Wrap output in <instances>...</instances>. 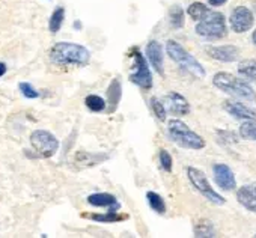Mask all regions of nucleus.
Here are the masks:
<instances>
[{
    "instance_id": "nucleus-17",
    "label": "nucleus",
    "mask_w": 256,
    "mask_h": 238,
    "mask_svg": "<svg viewBox=\"0 0 256 238\" xmlns=\"http://www.w3.org/2000/svg\"><path fill=\"white\" fill-rule=\"evenodd\" d=\"M122 96V86L119 78H113V82L110 83L108 89H107V104H108V113H113L120 101Z\"/></svg>"
},
{
    "instance_id": "nucleus-11",
    "label": "nucleus",
    "mask_w": 256,
    "mask_h": 238,
    "mask_svg": "<svg viewBox=\"0 0 256 238\" xmlns=\"http://www.w3.org/2000/svg\"><path fill=\"white\" fill-rule=\"evenodd\" d=\"M223 108L234 118L241 119V121H256V110L232 100H226L223 102Z\"/></svg>"
},
{
    "instance_id": "nucleus-16",
    "label": "nucleus",
    "mask_w": 256,
    "mask_h": 238,
    "mask_svg": "<svg viewBox=\"0 0 256 238\" xmlns=\"http://www.w3.org/2000/svg\"><path fill=\"white\" fill-rule=\"evenodd\" d=\"M88 204L96 208H108L110 211H118L120 208V204L118 202L116 196L110 193H94L88 196Z\"/></svg>"
},
{
    "instance_id": "nucleus-19",
    "label": "nucleus",
    "mask_w": 256,
    "mask_h": 238,
    "mask_svg": "<svg viewBox=\"0 0 256 238\" xmlns=\"http://www.w3.org/2000/svg\"><path fill=\"white\" fill-rule=\"evenodd\" d=\"M83 217L90 218L98 223H118L126 218V216H122L118 211H110V210L104 214H83Z\"/></svg>"
},
{
    "instance_id": "nucleus-6",
    "label": "nucleus",
    "mask_w": 256,
    "mask_h": 238,
    "mask_svg": "<svg viewBox=\"0 0 256 238\" xmlns=\"http://www.w3.org/2000/svg\"><path fill=\"white\" fill-rule=\"evenodd\" d=\"M187 176H188L192 186H193L205 199H208L211 204H214V205H223V204L226 202V199H224L222 194H218V193L212 188V186L210 184L206 175H205L200 169L187 168Z\"/></svg>"
},
{
    "instance_id": "nucleus-2",
    "label": "nucleus",
    "mask_w": 256,
    "mask_h": 238,
    "mask_svg": "<svg viewBox=\"0 0 256 238\" xmlns=\"http://www.w3.org/2000/svg\"><path fill=\"white\" fill-rule=\"evenodd\" d=\"M212 84L220 90H223L224 94H229L235 98H241L248 102H256V90L252 88V84H248V82L238 78L230 72L220 71L214 74Z\"/></svg>"
},
{
    "instance_id": "nucleus-25",
    "label": "nucleus",
    "mask_w": 256,
    "mask_h": 238,
    "mask_svg": "<svg viewBox=\"0 0 256 238\" xmlns=\"http://www.w3.org/2000/svg\"><path fill=\"white\" fill-rule=\"evenodd\" d=\"M208 11H210V8H208L205 4H202V2H193V4L188 6L187 14H188L193 20L199 22V20H202V18L208 14Z\"/></svg>"
},
{
    "instance_id": "nucleus-27",
    "label": "nucleus",
    "mask_w": 256,
    "mask_h": 238,
    "mask_svg": "<svg viewBox=\"0 0 256 238\" xmlns=\"http://www.w3.org/2000/svg\"><path fill=\"white\" fill-rule=\"evenodd\" d=\"M240 136L247 140H256V121H244L240 127Z\"/></svg>"
},
{
    "instance_id": "nucleus-13",
    "label": "nucleus",
    "mask_w": 256,
    "mask_h": 238,
    "mask_svg": "<svg viewBox=\"0 0 256 238\" xmlns=\"http://www.w3.org/2000/svg\"><path fill=\"white\" fill-rule=\"evenodd\" d=\"M205 52L210 58L220 62H235L240 56V48L235 46H210Z\"/></svg>"
},
{
    "instance_id": "nucleus-8",
    "label": "nucleus",
    "mask_w": 256,
    "mask_h": 238,
    "mask_svg": "<svg viewBox=\"0 0 256 238\" xmlns=\"http://www.w3.org/2000/svg\"><path fill=\"white\" fill-rule=\"evenodd\" d=\"M132 56L134 59V64H133L134 72L130 76L132 83H134L136 86H139L142 89H151L152 88V74H151L148 62H146V58L138 48H134Z\"/></svg>"
},
{
    "instance_id": "nucleus-12",
    "label": "nucleus",
    "mask_w": 256,
    "mask_h": 238,
    "mask_svg": "<svg viewBox=\"0 0 256 238\" xmlns=\"http://www.w3.org/2000/svg\"><path fill=\"white\" fill-rule=\"evenodd\" d=\"M164 107L176 116H186L190 113V104L188 101L178 92H169L164 95Z\"/></svg>"
},
{
    "instance_id": "nucleus-28",
    "label": "nucleus",
    "mask_w": 256,
    "mask_h": 238,
    "mask_svg": "<svg viewBox=\"0 0 256 238\" xmlns=\"http://www.w3.org/2000/svg\"><path fill=\"white\" fill-rule=\"evenodd\" d=\"M150 106H151V110H152V113L156 114V118L158 119V121L164 122L166 121V107H164V104L158 98L154 96V98H151Z\"/></svg>"
},
{
    "instance_id": "nucleus-7",
    "label": "nucleus",
    "mask_w": 256,
    "mask_h": 238,
    "mask_svg": "<svg viewBox=\"0 0 256 238\" xmlns=\"http://www.w3.org/2000/svg\"><path fill=\"white\" fill-rule=\"evenodd\" d=\"M30 145L34 148V151L42 158L53 157L59 150V140L56 139L54 134H52L47 130H35V132H32Z\"/></svg>"
},
{
    "instance_id": "nucleus-26",
    "label": "nucleus",
    "mask_w": 256,
    "mask_h": 238,
    "mask_svg": "<svg viewBox=\"0 0 256 238\" xmlns=\"http://www.w3.org/2000/svg\"><path fill=\"white\" fill-rule=\"evenodd\" d=\"M169 22L174 29H181L184 26V11L181 6L175 5L169 11Z\"/></svg>"
},
{
    "instance_id": "nucleus-22",
    "label": "nucleus",
    "mask_w": 256,
    "mask_h": 238,
    "mask_svg": "<svg viewBox=\"0 0 256 238\" xmlns=\"http://www.w3.org/2000/svg\"><path fill=\"white\" fill-rule=\"evenodd\" d=\"M238 72L256 82V59H244L238 64Z\"/></svg>"
},
{
    "instance_id": "nucleus-34",
    "label": "nucleus",
    "mask_w": 256,
    "mask_h": 238,
    "mask_svg": "<svg viewBox=\"0 0 256 238\" xmlns=\"http://www.w3.org/2000/svg\"><path fill=\"white\" fill-rule=\"evenodd\" d=\"M252 41H253V44L256 46V30L253 32V35H252Z\"/></svg>"
},
{
    "instance_id": "nucleus-31",
    "label": "nucleus",
    "mask_w": 256,
    "mask_h": 238,
    "mask_svg": "<svg viewBox=\"0 0 256 238\" xmlns=\"http://www.w3.org/2000/svg\"><path fill=\"white\" fill-rule=\"evenodd\" d=\"M228 2V0H208L210 6H222Z\"/></svg>"
},
{
    "instance_id": "nucleus-5",
    "label": "nucleus",
    "mask_w": 256,
    "mask_h": 238,
    "mask_svg": "<svg viewBox=\"0 0 256 238\" xmlns=\"http://www.w3.org/2000/svg\"><path fill=\"white\" fill-rule=\"evenodd\" d=\"M196 34L206 40H222L228 35V26L224 16L217 11H208V14L199 20L196 26Z\"/></svg>"
},
{
    "instance_id": "nucleus-1",
    "label": "nucleus",
    "mask_w": 256,
    "mask_h": 238,
    "mask_svg": "<svg viewBox=\"0 0 256 238\" xmlns=\"http://www.w3.org/2000/svg\"><path fill=\"white\" fill-rule=\"evenodd\" d=\"M50 60L60 66H86L90 60V52L76 42H58L50 48Z\"/></svg>"
},
{
    "instance_id": "nucleus-21",
    "label": "nucleus",
    "mask_w": 256,
    "mask_h": 238,
    "mask_svg": "<svg viewBox=\"0 0 256 238\" xmlns=\"http://www.w3.org/2000/svg\"><path fill=\"white\" fill-rule=\"evenodd\" d=\"M193 232H194V236L198 238H211V236H216V230H214V226L210 220H199L194 228H193Z\"/></svg>"
},
{
    "instance_id": "nucleus-30",
    "label": "nucleus",
    "mask_w": 256,
    "mask_h": 238,
    "mask_svg": "<svg viewBox=\"0 0 256 238\" xmlns=\"http://www.w3.org/2000/svg\"><path fill=\"white\" fill-rule=\"evenodd\" d=\"M158 160H160V166L163 168L164 172H172V156L166 151V150H160L158 154Z\"/></svg>"
},
{
    "instance_id": "nucleus-33",
    "label": "nucleus",
    "mask_w": 256,
    "mask_h": 238,
    "mask_svg": "<svg viewBox=\"0 0 256 238\" xmlns=\"http://www.w3.org/2000/svg\"><path fill=\"white\" fill-rule=\"evenodd\" d=\"M74 28H76L77 30H82V22H78V20H77V22L74 23Z\"/></svg>"
},
{
    "instance_id": "nucleus-18",
    "label": "nucleus",
    "mask_w": 256,
    "mask_h": 238,
    "mask_svg": "<svg viewBox=\"0 0 256 238\" xmlns=\"http://www.w3.org/2000/svg\"><path fill=\"white\" fill-rule=\"evenodd\" d=\"M110 156L108 154H104V152H84V151H78L76 154V162L80 163V164H84V166H95V164H101L104 163L106 160H108Z\"/></svg>"
},
{
    "instance_id": "nucleus-32",
    "label": "nucleus",
    "mask_w": 256,
    "mask_h": 238,
    "mask_svg": "<svg viewBox=\"0 0 256 238\" xmlns=\"http://www.w3.org/2000/svg\"><path fill=\"white\" fill-rule=\"evenodd\" d=\"M6 71H8L6 65H5L4 62H0V77H4V76L6 74Z\"/></svg>"
},
{
    "instance_id": "nucleus-23",
    "label": "nucleus",
    "mask_w": 256,
    "mask_h": 238,
    "mask_svg": "<svg viewBox=\"0 0 256 238\" xmlns=\"http://www.w3.org/2000/svg\"><path fill=\"white\" fill-rule=\"evenodd\" d=\"M146 200H148L150 206L152 208V211H156L157 214H164L166 212V202L158 193L148 192L146 193Z\"/></svg>"
},
{
    "instance_id": "nucleus-35",
    "label": "nucleus",
    "mask_w": 256,
    "mask_h": 238,
    "mask_svg": "<svg viewBox=\"0 0 256 238\" xmlns=\"http://www.w3.org/2000/svg\"><path fill=\"white\" fill-rule=\"evenodd\" d=\"M253 10H254V12H256V0L253 2Z\"/></svg>"
},
{
    "instance_id": "nucleus-24",
    "label": "nucleus",
    "mask_w": 256,
    "mask_h": 238,
    "mask_svg": "<svg viewBox=\"0 0 256 238\" xmlns=\"http://www.w3.org/2000/svg\"><path fill=\"white\" fill-rule=\"evenodd\" d=\"M84 104H86V107H88L90 112H94V113L104 112V110H106V106H107L106 100H104L102 96H100V95H88V96L84 98Z\"/></svg>"
},
{
    "instance_id": "nucleus-9",
    "label": "nucleus",
    "mask_w": 256,
    "mask_h": 238,
    "mask_svg": "<svg viewBox=\"0 0 256 238\" xmlns=\"http://www.w3.org/2000/svg\"><path fill=\"white\" fill-rule=\"evenodd\" d=\"M229 23H230V28H232V30L235 34H244V32H247V30H250L253 28L254 16L248 8L238 6L230 12Z\"/></svg>"
},
{
    "instance_id": "nucleus-14",
    "label": "nucleus",
    "mask_w": 256,
    "mask_h": 238,
    "mask_svg": "<svg viewBox=\"0 0 256 238\" xmlns=\"http://www.w3.org/2000/svg\"><path fill=\"white\" fill-rule=\"evenodd\" d=\"M145 53H146V59L150 60L151 66L160 76H164V53H163L162 44L158 41H150Z\"/></svg>"
},
{
    "instance_id": "nucleus-29",
    "label": "nucleus",
    "mask_w": 256,
    "mask_h": 238,
    "mask_svg": "<svg viewBox=\"0 0 256 238\" xmlns=\"http://www.w3.org/2000/svg\"><path fill=\"white\" fill-rule=\"evenodd\" d=\"M18 89H20L22 95H23L24 98H29V100H35V98H38V96L41 95L40 90H36L30 83H26V82H22V83L18 84Z\"/></svg>"
},
{
    "instance_id": "nucleus-4",
    "label": "nucleus",
    "mask_w": 256,
    "mask_h": 238,
    "mask_svg": "<svg viewBox=\"0 0 256 238\" xmlns=\"http://www.w3.org/2000/svg\"><path fill=\"white\" fill-rule=\"evenodd\" d=\"M166 53L169 54V58L180 65L182 70H186L187 72H190L192 76L198 77V78H204L205 77V68L202 66V64L193 56L190 54L180 42L169 40L166 42Z\"/></svg>"
},
{
    "instance_id": "nucleus-10",
    "label": "nucleus",
    "mask_w": 256,
    "mask_h": 238,
    "mask_svg": "<svg viewBox=\"0 0 256 238\" xmlns=\"http://www.w3.org/2000/svg\"><path fill=\"white\" fill-rule=\"evenodd\" d=\"M212 172H214V180H216V184L224 190V192H232L235 190L236 187V180H235V175L232 172V169L224 164V163H217L212 166Z\"/></svg>"
},
{
    "instance_id": "nucleus-3",
    "label": "nucleus",
    "mask_w": 256,
    "mask_h": 238,
    "mask_svg": "<svg viewBox=\"0 0 256 238\" xmlns=\"http://www.w3.org/2000/svg\"><path fill=\"white\" fill-rule=\"evenodd\" d=\"M168 134L172 142H175L178 146L186 150H202L205 148V139L188 128L187 124H184L180 119H170L168 124Z\"/></svg>"
},
{
    "instance_id": "nucleus-20",
    "label": "nucleus",
    "mask_w": 256,
    "mask_h": 238,
    "mask_svg": "<svg viewBox=\"0 0 256 238\" xmlns=\"http://www.w3.org/2000/svg\"><path fill=\"white\" fill-rule=\"evenodd\" d=\"M64 22H65V10H64L62 6H59V8H56V10L52 12V16H50V20H48V30H50L52 34H58V32L60 30Z\"/></svg>"
},
{
    "instance_id": "nucleus-15",
    "label": "nucleus",
    "mask_w": 256,
    "mask_h": 238,
    "mask_svg": "<svg viewBox=\"0 0 256 238\" xmlns=\"http://www.w3.org/2000/svg\"><path fill=\"white\" fill-rule=\"evenodd\" d=\"M236 199L246 210L256 214V181L240 187L236 190Z\"/></svg>"
}]
</instances>
